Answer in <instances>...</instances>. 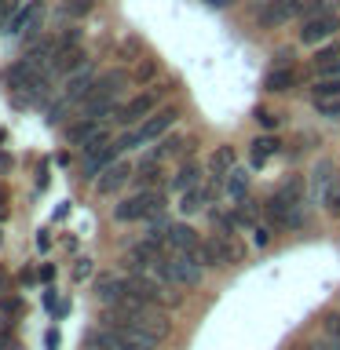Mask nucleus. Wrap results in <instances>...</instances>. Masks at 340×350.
Wrapping results in <instances>:
<instances>
[{"label":"nucleus","instance_id":"nucleus-33","mask_svg":"<svg viewBox=\"0 0 340 350\" xmlns=\"http://www.w3.org/2000/svg\"><path fill=\"white\" fill-rule=\"evenodd\" d=\"M234 0H208V8H230Z\"/></svg>","mask_w":340,"mask_h":350},{"label":"nucleus","instance_id":"nucleus-32","mask_svg":"<svg viewBox=\"0 0 340 350\" xmlns=\"http://www.w3.org/2000/svg\"><path fill=\"white\" fill-rule=\"evenodd\" d=\"M252 234H256V245H260V248H263V245H267V241H271V237H267V230H263V226H256V230H252Z\"/></svg>","mask_w":340,"mask_h":350},{"label":"nucleus","instance_id":"nucleus-8","mask_svg":"<svg viewBox=\"0 0 340 350\" xmlns=\"http://www.w3.org/2000/svg\"><path fill=\"white\" fill-rule=\"evenodd\" d=\"M263 212H267L278 226H285V230H296L304 223V212H300V204H293V201H285L282 193H274L267 204H263Z\"/></svg>","mask_w":340,"mask_h":350},{"label":"nucleus","instance_id":"nucleus-18","mask_svg":"<svg viewBox=\"0 0 340 350\" xmlns=\"http://www.w3.org/2000/svg\"><path fill=\"white\" fill-rule=\"evenodd\" d=\"M230 168H234V150H230V146H219V153L212 157V164H208V172H212V190H223Z\"/></svg>","mask_w":340,"mask_h":350},{"label":"nucleus","instance_id":"nucleus-9","mask_svg":"<svg viewBox=\"0 0 340 350\" xmlns=\"http://www.w3.org/2000/svg\"><path fill=\"white\" fill-rule=\"evenodd\" d=\"M95 70L92 66H81L77 73H70V81H66L62 88V103H84L88 95H92V88H95Z\"/></svg>","mask_w":340,"mask_h":350},{"label":"nucleus","instance_id":"nucleus-7","mask_svg":"<svg viewBox=\"0 0 340 350\" xmlns=\"http://www.w3.org/2000/svg\"><path fill=\"white\" fill-rule=\"evenodd\" d=\"M66 139H70L73 146H84V153H88V150H95L99 142H106L110 135H106V128L99 124L95 117H81L77 124H70V131H66Z\"/></svg>","mask_w":340,"mask_h":350},{"label":"nucleus","instance_id":"nucleus-23","mask_svg":"<svg viewBox=\"0 0 340 350\" xmlns=\"http://www.w3.org/2000/svg\"><path fill=\"white\" fill-rule=\"evenodd\" d=\"M263 88H267V92H289V88H296V73L289 70V66H278V70L267 73Z\"/></svg>","mask_w":340,"mask_h":350},{"label":"nucleus","instance_id":"nucleus-36","mask_svg":"<svg viewBox=\"0 0 340 350\" xmlns=\"http://www.w3.org/2000/svg\"><path fill=\"white\" fill-rule=\"evenodd\" d=\"M0 204H4V190H0ZM0 215H4V212H0Z\"/></svg>","mask_w":340,"mask_h":350},{"label":"nucleus","instance_id":"nucleus-10","mask_svg":"<svg viewBox=\"0 0 340 350\" xmlns=\"http://www.w3.org/2000/svg\"><path fill=\"white\" fill-rule=\"evenodd\" d=\"M132 175H136V168H132V164H125V161H114L110 164V168H103L95 175V190L99 193H117L121 186H125Z\"/></svg>","mask_w":340,"mask_h":350},{"label":"nucleus","instance_id":"nucleus-6","mask_svg":"<svg viewBox=\"0 0 340 350\" xmlns=\"http://www.w3.org/2000/svg\"><path fill=\"white\" fill-rule=\"evenodd\" d=\"M293 15H304V0H267L260 8V26L263 29H278Z\"/></svg>","mask_w":340,"mask_h":350},{"label":"nucleus","instance_id":"nucleus-12","mask_svg":"<svg viewBox=\"0 0 340 350\" xmlns=\"http://www.w3.org/2000/svg\"><path fill=\"white\" fill-rule=\"evenodd\" d=\"M161 237H165V245H169V252H194L197 245H202L197 230L186 226V223H169Z\"/></svg>","mask_w":340,"mask_h":350},{"label":"nucleus","instance_id":"nucleus-17","mask_svg":"<svg viewBox=\"0 0 340 350\" xmlns=\"http://www.w3.org/2000/svg\"><path fill=\"white\" fill-rule=\"evenodd\" d=\"M81 66H88V55H84V48H70V40L66 44H59V55H55V70H62V73H77Z\"/></svg>","mask_w":340,"mask_h":350},{"label":"nucleus","instance_id":"nucleus-15","mask_svg":"<svg viewBox=\"0 0 340 350\" xmlns=\"http://www.w3.org/2000/svg\"><path fill=\"white\" fill-rule=\"evenodd\" d=\"M95 295H99V303H103V306H117V303H125V299H128V281H125V278H110V273H103V278H99Z\"/></svg>","mask_w":340,"mask_h":350},{"label":"nucleus","instance_id":"nucleus-30","mask_svg":"<svg viewBox=\"0 0 340 350\" xmlns=\"http://www.w3.org/2000/svg\"><path fill=\"white\" fill-rule=\"evenodd\" d=\"M256 117H260V124H263V128H278V113H267V109H256Z\"/></svg>","mask_w":340,"mask_h":350},{"label":"nucleus","instance_id":"nucleus-37","mask_svg":"<svg viewBox=\"0 0 340 350\" xmlns=\"http://www.w3.org/2000/svg\"><path fill=\"white\" fill-rule=\"evenodd\" d=\"M0 139H4V131H0Z\"/></svg>","mask_w":340,"mask_h":350},{"label":"nucleus","instance_id":"nucleus-31","mask_svg":"<svg viewBox=\"0 0 340 350\" xmlns=\"http://www.w3.org/2000/svg\"><path fill=\"white\" fill-rule=\"evenodd\" d=\"M22 8V0H0V15H15Z\"/></svg>","mask_w":340,"mask_h":350},{"label":"nucleus","instance_id":"nucleus-20","mask_svg":"<svg viewBox=\"0 0 340 350\" xmlns=\"http://www.w3.org/2000/svg\"><path fill=\"white\" fill-rule=\"evenodd\" d=\"M208 245H212L216 259H219V262H227V267H234V262L241 259V248L234 245V241H230V234H227V230H223V234H216L212 241H208Z\"/></svg>","mask_w":340,"mask_h":350},{"label":"nucleus","instance_id":"nucleus-22","mask_svg":"<svg viewBox=\"0 0 340 350\" xmlns=\"http://www.w3.org/2000/svg\"><path fill=\"white\" fill-rule=\"evenodd\" d=\"M223 190H227L230 201H245V190H249V175H245V168H238V164H234V168L227 172Z\"/></svg>","mask_w":340,"mask_h":350},{"label":"nucleus","instance_id":"nucleus-2","mask_svg":"<svg viewBox=\"0 0 340 350\" xmlns=\"http://www.w3.org/2000/svg\"><path fill=\"white\" fill-rule=\"evenodd\" d=\"M161 208H165V193H161V190H139V193L125 197V201L114 208V219H117V223L154 219V215H161Z\"/></svg>","mask_w":340,"mask_h":350},{"label":"nucleus","instance_id":"nucleus-34","mask_svg":"<svg viewBox=\"0 0 340 350\" xmlns=\"http://www.w3.org/2000/svg\"><path fill=\"white\" fill-rule=\"evenodd\" d=\"M0 350H15V343H11L8 336H0Z\"/></svg>","mask_w":340,"mask_h":350},{"label":"nucleus","instance_id":"nucleus-1","mask_svg":"<svg viewBox=\"0 0 340 350\" xmlns=\"http://www.w3.org/2000/svg\"><path fill=\"white\" fill-rule=\"evenodd\" d=\"M154 273H158V278H161L165 284H186V288H194V284H202L205 267L197 262L194 252H172V256L158 259Z\"/></svg>","mask_w":340,"mask_h":350},{"label":"nucleus","instance_id":"nucleus-21","mask_svg":"<svg viewBox=\"0 0 340 350\" xmlns=\"http://www.w3.org/2000/svg\"><path fill=\"white\" fill-rule=\"evenodd\" d=\"M175 190H194V186H202V164L197 161H183L180 164V172H175V179H172Z\"/></svg>","mask_w":340,"mask_h":350},{"label":"nucleus","instance_id":"nucleus-25","mask_svg":"<svg viewBox=\"0 0 340 350\" xmlns=\"http://www.w3.org/2000/svg\"><path fill=\"white\" fill-rule=\"evenodd\" d=\"M271 153H278V142H274V139H256V142H252V153H249L252 168H260V164L267 161Z\"/></svg>","mask_w":340,"mask_h":350},{"label":"nucleus","instance_id":"nucleus-3","mask_svg":"<svg viewBox=\"0 0 340 350\" xmlns=\"http://www.w3.org/2000/svg\"><path fill=\"white\" fill-rule=\"evenodd\" d=\"M132 146H136V142H132V131H128V135H121V139L99 142L95 150H88V153H84V175H92V179H95L99 172L110 168V164L121 157V150H132Z\"/></svg>","mask_w":340,"mask_h":350},{"label":"nucleus","instance_id":"nucleus-38","mask_svg":"<svg viewBox=\"0 0 340 350\" xmlns=\"http://www.w3.org/2000/svg\"><path fill=\"white\" fill-rule=\"evenodd\" d=\"M99 350H103V347H99Z\"/></svg>","mask_w":340,"mask_h":350},{"label":"nucleus","instance_id":"nucleus-29","mask_svg":"<svg viewBox=\"0 0 340 350\" xmlns=\"http://www.w3.org/2000/svg\"><path fill=\"white\" fill-rule=\"evenodd\" d=\"M66 15H88L92 11V0H66Z\"/></svg>","mask_w":340,"mask_h":350},{"label":"nucleus","instance_id":"nucleus-13","mask_svg":"<svg viewBox=\"0 0 340 350\" xmlns=\"http://www.w3.org/2000/svg\"><path fill=\"white\" fill-rule=\"evenodd\" d=\"M329 172H333V168H329L326 161L315 168L318 186H322V208H326V212H333V215H340V179H337V175H329Z\"/></svg>","mask_w":340,"mask_h":350},{"label":"nucleus","instance_id":"nucleus-19","mask_svg":"<svg viewBox=\"0 0 340 350\" xmlns=\"http://www.w3.org/2000/svg\"><path fill=\"white\" fill-rule=\"evenodd\" d=\"M40 22V4H22L15 15L8 18V33H26Z\"/></svg>","mask_w":340,"mask_h":350},{"label":"nucleus","instance_id":"nucleus-5","mask_svg":"<svg viewBox=\"0 0 340 350\" xmlns=\"http://www.w3.org/2000/svg\"><path fill=\"white\" fill-rule=\"evenodd\" d=\"M311 103L322 117H340V77H322L311 88Z\"/></svg>","mask_w":340,"mask_h":350},{"label":"nucleus","instance_id":"nucleus-24","mask_svg":"<svg viewBox=\"0 0 340 350\" xmlns=\"http://www.w3.org/2000/svg\"><path fill=\"white\" fill-rule=\"evenodd\" d=\"M205 201H208V190H205V186L183 190V193H180V212H183V215H194V212H202V208H205Z\"/></svg>","mask_w":340,"mask_h":350},{"label":"nucleus","instance_id":"nucleus-14","mask_svg":"<svg viewBox=\"0 0 340 350\" xmlns=\"http://www.w3.org/2000/svg\"><path fill=\"white\" fill-rule=\"evenodd\" d=\"M154 109H158V95H154V92H143V95H136V98H128V106L121 109L114 120H125V124H139V120H147Z\"/></svg>","mask_w":340,"mask_h":350},{"label":"nucleus","instance_id":"nucleus-27","mask_svg":"<svg viewBox=\"0 0 340 350\" xmlns=\"http://www.w3.org/2000/svg\"><path fill=\"white\" fill-rule=\"evenodd\" d=\"M180 150H183V139L180 135H169V139H158V150H154L150 157L165 161V157H172V153H180Z\"/></svg>","mask_w":340,"mask_h":350},{"label":"nucleus","instance_id":"nucleus-16","mask_svg":"<svg viewBox=\"0 0 340 350\" xmlns=\"http://www.w3.org/2000/svg\"><path fill=\"white\" fill-rule=\"evenodd\" d=\"M165 237H158L154 234L150 241H139L136 248H132V262H136V267H158V259H165Z\"/></svg>","mask_w":340,"mask_h":350},{"label":"nucleus","instance_id":"nucleus-4","mask_svg":"<svg viewBox=\"0 0 340 350\" xmlns=\"http://www.w3.org/2000/svg\"><path fill=\"white\" fill-rule=\"evenodd\" d=\"M175 117H180V109H154V113L147 117V120H139L136 128H132V142H136V146H147V142H158L165 131H169L172 124H175Z\"/></svg>","mask_w":340,"mask_h":350},{"label":"nucleus","instance_id":"nucleus-35","mask_svg":"<svg viewBox=\"0 0 340 350\" xmlns=\"http://www.w3.org/2000/svg\"><path fill=\"white\" fill-rule=\"evenodd\" d=\"M300 350H326V343H311V347H300Z\"/></svg>","mask_w":340,"mask_h":350},{"label":"nucleus","instance_id":"nucleus-28","mask_svg":"<svg viewBox=\"0 0 340 350\" xmlns=\"http://www.w3.org/2000/svg\"><path fill=\"white\" fill-rule=\"evenodd\" d=\"M315 15H337V0H311V4H304V18H315Z\"/></svg>","mask_w":340,"mask_h":350},{"label":"nucleus","instance_id":"nucleus-26","mask_svg":"<svg viewBox=\"0 0 340 350\" xmlns=\"http://www.w3.org/2000/svg\"><path fill=\"white\" fill-rule=\"evenodd\" d=\"M315 70L322 73V77H340V55H333V51H322L315 59Z\"/></svg>","mask_w":340,"mask_h":350},{"label":"nucleus","instance_id":"nucleus-11","mask_svg":"<svg viewBox=\"0 0 340 350\" xmlns=\"http://www.w3.org/2000/svg\"><path fill=\"white\" fill-rule=\"evenodd\" d=\"M337 15H315V18H304L300 26V44H322L337 33Z\"/></svg>","mask_w":340,"mask_h":350}]
</instances>
